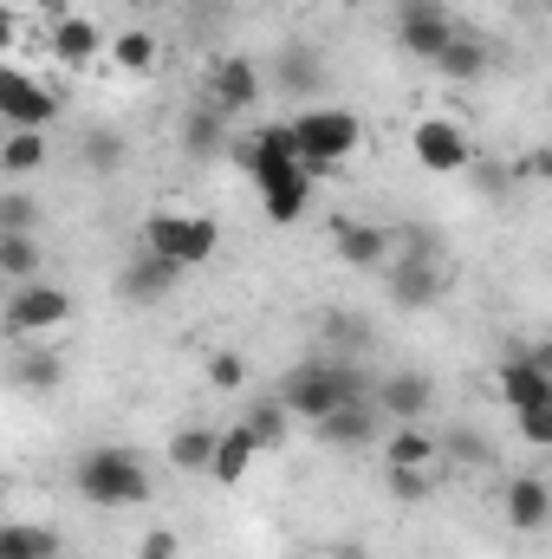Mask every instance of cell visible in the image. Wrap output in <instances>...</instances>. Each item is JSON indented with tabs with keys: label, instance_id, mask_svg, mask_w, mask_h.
<instances>
[{
	"label": "cell",
	"instance_id": "f35d334b",
	"mask_svg": "<svg viewBox=\"0 0 552 559\" xmlns=\"http://www.w3.org/2000/svg\"><path fill=\"white\" fill-rule=\"evenodd\" d=\"M404 13H429V7H442V0H397Z\"/></svg>",
	"mask_w": 552,
	"mask_h": 559
},
{
	"label": "cell",
	"instance_id": "603a6c76",
	"mask_svg": "<svg viewBox=\"0 0 552 559\" xmlns=\"http://www.w3.org/2000/svg\"><path fill=\"white\" fill-rule=\"evenodd\" d=\"M435 449H442V436H429L422 423H397V436L384 442V462H391V468H429Z\"/></svg>",
	"mask_w": 552,
	"mask_h": 559
},
{
	"label": "cell",
	"instance_id": "b9f144b4",
	"mask_svg": "<svg viewBox=\"0 0 552 559\" xmlns=\"http://www.w3.org/2000/svg\"><path fill=\"white\" fill-rule=\"evenodd\" d=\"M124 7H156V0H124Z\"/></svg>",
	"mask_w": 552,
	"mask_h": 559
},
{
	"label": "cell",
	"instance_id": "d4e9b609",
	"mask_svg": "<svg viewBox=\"0 0 552 559\" xmlns=\"http://www.w3.org/2000/svg\"><path fill=\"white\" fill-rule=\"evenodd\" d=\"M312 182H319V176H292V182H279V189L261 195V209H267V222H274V228H292V222L312 209Z\"/></svg>",
	"mask_w": 552,
	"mask_h": 559
},
{
	"label": "cell",
	"instance_id": "9a60e30c",
	"mask_svg": "<svg viewBox=\"0 0 552 559\" xmlns=\"http://www.w3.org/2000/svg\"><path fill=\"white\" fill-rule=\"evenodd\" d=\"M254 455H261V442L248 436V423H235V429H221V442H215V468H208V481H215V488H241V481H248V468H254Z\"/></svg>",
	"mask_w": 552,
	"mask_h": 559
},
{
	"label": "cell",
	"instance_id": "277c9868",
	"mask_svg": "<svg viewBox=\"0 0 552 559\" xmlns=\"http://www.w3.org/2000/svg\"><path fill=\"white\" fill-rule=\"evenodd\" d=\"M143 248H149V254H163V261H176V267H202V261H215V248H221V228H215L208 215L156 209V215L143 222Z\"/></svg>",
	"mask_w": 552,
	"mask_h": 559
},
{
	"label": "cell",
	"instance_id": "83f0119b",
	"mask_svg": "<svg viewBox=\"0 0 552 559\" xmlns=\"http://www.w3.org/2000/svg\"><path fill=\"white\" fill-rule=\"evenodd\" d=\"M0 274L13 280V286L39 280V248H33V235H0Z\"/></svg>",
	"mask_w": 552,
	"mask_h": 559
},
{
	"label": "cell",
	"instance_id": "5b68a950",
	"mask_svg": "<svg viewBox=\"0 0 552 559\" xmlns=\"http://www.w3.org/2000/svg\"><path fill=\"white\" fill-rule=\"evenodd\" d=\"M72 319V293L65 286H52V280H26V286H13L7 293V332L13 338H46V332H59Z\"/></svg>",
	"mask_w": 552,
	"mask_h": 559
},
{
	"label": "cell",
	"instance_id": "ba28073f",
	"mask_svg": "<svg viewBox=\"0 0 552 559\" xmlns=\"http://www.w3.org/2000/svg\"><path fill=\"white\" fill-rule=\"evenodd\" d=\"M410 150H416V163H422L429 176H461V169L475 163V150H468V138H461L455 118H416Z\"/></svg>",
	"mask_w": 552,
	"mask_h": 559
},
{
	"label": "cell",
	"instance_id": "8d00e7d4",
	"mask_svg": "<svg viewBox=\"0 0 552 559\" xmlns=\"http://www.w3.org/2000/svg\"><path fill=\"white\" fill-rule=\"evenodd\" d=\"M325 332H332L338 345H351V352H358V345H371V332H364L351 312H332V319H325Z\"/></svg>",
	"mask_w": 552,
	"mask_h": 559
},
{
	"label": "cell",
	"instance_id": "9c48e42d",
	"mask_svg": "<svg viewBox=\"0 0 552 559\" xmlns=\"http://www.w3.org/2000/svg\"><path fill=\"white\" fill-rule=\"evenodd\" d=\"M261 66L254 59H215L208 66V105L221 111V118H241V111H254L261 105Z\"/></svg>",
	"mask_w": 552,
	"mask_h": 559
},
{
	"label": "cell",
	"instance_id": "7a4b0ae2",
	"mask_svg": "<svg viewBox=\"0 0 552 559\" xmlns=\"http://www.w3.org/2000/svg\"><path fill=\"white\" fill-rule=\"evenodd\" d=\"M358 397H364V391H358V371H351V365H332V358H305V365H292V371L279 378V404L305 423H325L332 411H345V404H358Z\"/></svg>",
	"mask_w": 552,
	"mask_h": 559
},
{
	"label": "cell",
	"instance_id": "f546056e",
	"mask_svg": "<svg viewBox=\"0 0 552 559\" xmlns=\"http://www.w3.org/2000/svg\"><path fill=\"white\" fill-rule=\"evenodd\" d=\"M286 423H292V411H286L279 397H267V404L248 411V436H254L261 449H286Z\"/></svg>",
	"mask_w": 552,
	"mask_h": 559
},
{
	"label": "cell",
	"instance_id": "6da1fadb",
	"mask_svg": "<svg viewBox=\"0 0 552 559\" xmlns=\"http://www.w3.org/2000/svg\"><path fill=\"white\" fill-rule=\"evenodd\" d=\"M72 488H79V501H92V508H143V501H149V468H143L137 449L105 442V449H85V455H79Z\"/></svg>",
	"mask_w": 552,
	"mask_h": 559
},
{
	"label": "cell",
	"instance_id": "d6986e66",
	"mask_svg": "<svg viewBox=\"0 0 552 559\" xmlns=\"http://www.w3.org/2000/svg\"><path fill=\"white\" fill-rule=\"evenodd\" d=\"M215 442H221V429L182 423V429L169 436V468H176V475H208V468H215Z\"/></svg>",
	"mask_w": 552,
	"mask_h": 559
},
{
	"label": "cell",
	"instance_id": "d6a6232c",
	"mask_svg": "<svg viewBox=\"0 0 552 559\" xmlns=\"http://www.w3.org/2000/svg\"><path fill=\"white\" fill-rule=\"evenodd\" d=\"M208 384H215V391H241V384H248V358H241V352H215V358H208Z\"/></svg>",
	"mask_w": 552,
	"mask_h": 559
},
{
	"label": "cell",
	"instance_id": "7c38bea8",
	"mask_svg": "<svg viewBox=\"0 0 552 559\" xmlns=\"http://www.w3.org/2000/svg\"><path fill=\"white\" fill-rule=\"evenodd\" d=\"M189 274V267H176V261H163V254H149L143 248L137 261L118 274V293L131 299V306H149V299H163V293H176V280Z\"/></svg>",
	"mask_w": 552,
	"mask_h": 559
},
{
	"label": "cell",
	"instance_id": "ac0fdd59",
	"mask_svg": "<svg viewBox=\"0 0 552 559\" xmlns=\"http://www.w3.org/2000/svg\"><path fill=\"white\" fill-rule=\"evenodd\" d=\"M332 241H338V261L345 267H384V254H391V235L371 228V222H338Z\"/></svg>",
	"mask_w": 552,
	"mask_h": 559
},
{
	"label": "cell",
	"instance_id": "8fae6325",
	"mask_svg": "<svg viewBox=\"0 0 552 559\" xmlns=\"http://www.w3.org/2000/svg\"><path fill=\"white\" fill-rule=\"evenodd\" d=\"M494 384H501V404H507V411L552 404V371H540V365H533V352H527V358H507V365L494 371Z\"/></svg>",
	"mask_w": 552,
	"mask_h": 559
},
{
	"label": "cell",
	"instance_id": "8992f818",
	"mask_svg": "<svg viewBox=\"0 0 552 559\" xmlns=\"http://www.w3.org/2000/svg\"><path fill=\"white\" fill-rule=\"evenodd\" d=\"M241 169L254 176V189H261V195L279 189V182H292V176H312V163L299 156L292 124H267V131H254V143H241Z\"/></svg>",
	"mask_w": 552,
	"mask_h": 559
},
{
	"label": "cell",
	"instance_id": "484cf974",
	"mask_svg": "<svg viewBox=\"0 0 552 559\" xmlns=\"http://www.w3.org/2000/svg\"><path fill=\"white\" fill-rule=\"evenodd\" d=\"M39 163H46V138H39V131H7V143H0V176H7V182L33 176Z\"/></svg>",
	"mask_w": 552,
	"mask_h": 559
},
{
	"label": "cell",
	"instance_id": "74e56055",
	"mask_svg": "<svg viewBox=\"0 0 552 559\" xmlns=\"http://www.w3.org/2000/svg\"><path fill=\"white\" fill-rule=\"evenodd\" d=\"M176 554H182V540H176L169 527H149L143 547H137V559H176Z\"/></svg>",
	"mask_w": 552,
	"mask_h": 559
},
{
	"label": "cell",
	"instance_id": "3957f363",
	"mask_svg": "<svg viewBox=\"0 0 552 559\" xmlns=\"http://www.w3.org/2000/svg\"><path fill=\"white\" fill-rule=\"evenodd\" d=\"M292 138H299V156L312 163V176H332L345 156H358L364 118H351V111H338V105H312V111L292 118Z\"/></svg>",
	"mask_w": 552,
	"mask_h": 559
},
{
	"label": "cell",
	"instance_id": "ab89813d",
	"mask_svg": "<svg viewBox=\"0 0 552 559\" xmlns=\"http://www.w3.org/2000/svg\"><path fill=\"white\" fill-rule=\"evenodd\" d=\"M533 365H540V371H552V338L540 345V352H533Z\"/></svg>",
	"mask_w": 552,
	"mask_h": 559
},
{
	"label": "cell",
	"instance_id": "52a82bcc",
	"mask_svg": "<svg viewBox=\"0 0 552 559\" xmlns=\"http://www.w3.org/2000/svg\"><path fill=\"white\" fill-rule=\"evenodd\" d=\"M52 118H59V92L33 85L20 66H7L0 72V124L7 131H46Z\"/></svg>",
	"mask_w": 552,
	"mask_h": 559
},
{
	"label": "cell",
	"instance_id": "ffe728a7",
	"mask_svg": "<svg viewBox=\"0 0 552 559\" xmlns=\"http://www.w3.org/2000/svg\"><path fill=\"white\" fill-rule=\"evenodd\" d=\"M319 429V442L325 449H364L371 436H377V417H371V404L358 397V404H345V411H332L325 423H312Z\"/></svg>",
	"mask_w": 552,
	"mask_h": 559
},
{
	"label": "cell",
	"instance_id": "7bdbcfd3",
	"mask_svg": "<svg viewBox=\"0 0 552 559\" xmlns=\"http://www.w3.org/2000/svg\"><path fill=\"white\" fill-rule=\"evenodd\" d=\"M65 559H92V554H65Z\"/></svg>",
	"mask_w": 552,
	"mask_h": 559
},
{
	"label": "cell",
	"instance_id": "e575fe53",
	"mask_svg": "<svg viewBox=\"0 0 552 559\" xmlns=\"http://www.w3.org/2000/svg\"><path fill=\"white\" fill-rule=\"evenodd\" d=\"M429 495V468H391V501H422Z\"/></svg>",
	"mask_w": 552,
	"mask_h": 559
},
{
	"label": "cell",
	"instance_id": "4fadbf2b",
	"mask_svg": "<svg viewBox=\"0 0 552 559\" xmlns=\"http://www.w3.org/2000/svg\"><path fill=\"white\" fill-rule=\"evenodd\" d=\"M377 411H391L397 423H422L435 411V384H429L422 371H397V378L377 384Z\"/></svg>",
	"mask_w": 552,
	"mask_h": 559
},
{
	"label": "cell",
	"instance_id": "60d3db41",
	"mask_svg": "<svg viewBox=\"0 0 552 559\" xmlns=\"http://www.w3.org/2000/svg\"><path fill=\"white\" fill-rule=\"evenodd\" d=\"M332 559H371V554H351V547H345V554H332Z\"/></svg>",
	"mask_w": 552,
	"mask_h": 559
},
{
	"label": "cell",
	"instance_id": "1f68e13d",
	"mask_svg": "<svg viewBox=\"0 0 552 559\" xmlns=\"http://www.w3.org/2000/svg\"><path fill=\"white\" fill-rule=\"evenodd\" d=\"M33 222H39V209H33V195H20V189H7V195H0V235H33Z\"/></svg>",
	"mask_w": 552,
	"mask_h": 559
},
{
	"label": "cell",
	"instance_id": "d590c367",
	"mask_svg": "<svg viewBox=\"0 0 552 559\" xmlns=\"http://www.w3.org/2000/svg\"><path fill=\"white\" fill-rule=\"evenodd\" d=\"M286 85H292V92H305V85H319V59H312L305 46H292V52H286Z\"/></svg>",
	"mask_w": 552,
	"mask_h": 559
},
{
	"label": "cell",
	"instance_id": "f1b7e54d",
	"mask_svg": "<svg viewBox=\"0 0 552 559\" xmlns=\"http://www.w3.org/2000/svg\"><path fill=\"white\" fill-rule=\"evenodd\" d=\"M111 66H118V72H149V66H156V33H143V26L118 33V39H111Z\"/></svg>",
	"mask_w": 552,
	"mask_h": 559
},
{
	"label": "cell",
	"instance_id": "44dd1931",
	"mask_svg": "<svg viewBox=\"0 0 552 559\" xmlns=\"http://www.w3.org/2000/svg\"><path fill=\"white\" fill-rule=\"evenodd\" d=\"M13 384H20V391H59V384H65V358H59L52 345H26V352L13 358Z\"/></svg>",
	"mask_w": 552,
	"mask_h": 559
},
{
	"label": "cell",
	"instance_id": "5bb4252c",
	"mask_svg": "<svg viewBox=\"0 0 552 559\" xmlns=\"http://www.w3.org/2000/svg\"><path fill=\"white\" fill-rule=\"evenodd\" d=\"M442 267H435V254H410L404 267H397V280H391V299L404 306V312H416V306H435L442 299Z\"/></svg>",
	"mask_w": 552,
	"mask_h": 559
},
{
	"label": "cell",
	"instance_id": "7402d4cb",
	"mask_svg": "<svg viewBox=\"0 0 552 559\" xmlns=\"http://www.w3.org/2000/svg\"><path fill=\"white\" fill-rule=\"evenodd\" d=\"M488 66H494V52H488V39H475V33H455V46L435 59V72H442V79H455V85L481 79Z\"/></svg>",
	"mask_w": 552,
	"mask_h": 559
},
{
	"label": "cell",
	"instance_id": "2e32d148",
	"mask_svg": "<svg viewBox=\"0 0 552 559\" xmlns=\"http://www.w3.org/2000/svg\"><path fill=\"white\" fill-rule=\"evenodd\" d=\"M501 508H507V527L540 534V527L552 521V488L540 481V475H520V481L507 488V501H501Z\"/></svg>",
	"mask_w": 552,
	"mask_h": 559
},
{
	"label": "cell",
	"instance_id": "836d02e7",
	"mask_svg": "<svg viewBox=\"0 0 552 559\" xmlns=\"http://www.w3.org/2000/svg\"><path fill=\"white\" fill-rule=\"evenodd\" d=\"M514 423H520V442H533V449H552V404L514 411Z\"/></svg>",
	"mask_w": 552,
	"mask_h": 559
},
{
	"label": "cell",
	"instance_id": "4316f807",
	"mask_svg": "<svg viewBox=\"0 0 552 559\" xmlns=\"http://www.w3.org/2000/svg\"><path fill=\"white\" fill-rule=\"evenodd\" d=\"M221 124H228V118H221L215 105H208V111H189V118H182V150H189L195 163L215 156V150H221Z\"/></svg>",
	"mask_w": 552,
	"mask_h": 559
},
{
	"label": "cell",
	"instance_id": "cb8c5ba5",
	"mask_svg": "<svg viewBox=\"0 0 552 559\" xmlns=\"http://www.w3.org/2000/svg\"><path fill=\"white\" fill-rule=\"evenodd\" d=\"M0 559H65V554H59V534L52 527L13 521V527H0Z\"/></svg>",
	"mask_w": 552,
	"mask_h": 559
},
{
	"label": "cell",
	"instance_id": "e0dca14e",
	"mask_svg": "<svg viewBox=\"0 0 552 559\" xmlns=\"http://www.w3.org/2000/svg\"><path fill=\"white\" fill-rule=\"evenodd\" d=\"M98 52H105V39H98L92 20H52V59H59L65 72H85Z\"/></svg>",
	"mask_w": 552,
	"mask_h": 559
},
{
	"label": "cell",
	"instance_id": "30bf717a",
	"mask_svg": "<svg viewBox=\"0 0 552 559\" xmlns=\"http://www.w3.org/2000/svg\"><path fill=\"white\" fill-rule=\"evenodd\" d=\"M455 33H461V26H455L442 7H429V13H397V46H404L410 59H429V66L455 46Z\"/></svg>",
	"mask_w": 552,
	"mask_h": 559
},
{
	"label": "cell",
	"instance_id": "4dcf8cb0",
	"mask_svg": "<svg viewBox=\"0 0 552 559\" xmlns=\"http://www.w3.org/2000/svg\"><path fill=\"white\" fill-rule=\"evenodd\" d=\"M79 156H85V169H98V176H118V169H124V138H118V131H85Z\"/></svg>",
	"mask_w": 552,
	"mask_h": 559
}]
</instances>
